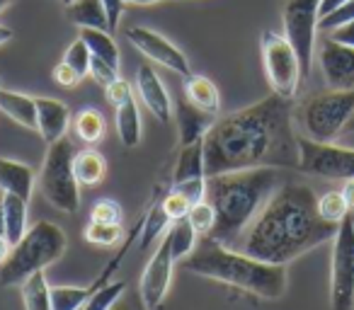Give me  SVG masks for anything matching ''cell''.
Instances as JSON below:
<instances>
[{
	"label": "cell",
	"mask_w": 354,
	"mask_h": 310,
	"mask_svg": "<svg viewBox=\"0 0 354 310\" xmlns=\"http://www.w3.org/2000/svg\"><path fill=\"white\" fill-rule=\"evenodd\" d=\"M207 177V163H204V138L183 146L177 155L175 170H172V184L187 182V180Z\"/></svg>",
	"instance_id": "d6986e66"
},
{
	"label": "cell",
	"mask_w": 354,
	"mask_h": 310,
	"mask_svg": "<svg viewBox=\"0 0 354 310\" xmlns=\"http://www.w3.org/2000/svg\"><path fill=\"white\" fill-rule=\"evenodd\" d=\"M330 308L354 310V216L349 213L333 238Z\"/></svg>",
	"instance_id": "30bf717a"
},
{
	"label": "cell",
	"mask_w": 354,
	"mask_h": 310,
	"mask_svg": "<svg viewBox=\"0 0 354 310\" xmlns=\"http://www.w3.org/2000/svg\"><path fill=\"white\" fill-rule=\"evenodd\" d=\"M127 291L124 281H114V284H104L100 291H95V296L83 305V310H109Z\"/></svg>",
	"instance_id": "836d02e7"
},
{
	"label": "cell",
	"mask_w": 354,
	"mask_h": 310,
	"mask_svg": "<svg viewBox=\"0 0 354 310\" xmlns=\"http://www.w3.org/2000/svg\"><path fill=\"white\" fill-rule=\"evenodd\" d=\"M320 22V0H284L281 6V25L284 37L294 46L301 61L304 80L310 75L315 54V32Z\"/></svg>",
	"instance_id": "9c48e42d"
},
{
	"label": "cell",
	"mask_w": 354,
	"mask_h": 310,
	"mask_svg": "<svg viewBox=\"0 0 354 310\" xmlns=\"http://www.w3.org/2000/svg\"><path fill=\"white\" fill-rule=\"evenodd\" d=\"M10 39H12V30H10V27H6V25H0V46L8 44Z\"/></svg>",
	"instance_id": "681fc988"
},
{
	"label": "cell",
	"mask_w": 354,
	"mask_h": 310,
	"mask_svg": "<svg viewBox=\"0 0 354 310\" xmlns=\"http://www.w3.org/2000/svg\"><path fill=\"white\" fill-rule=\"evenodd\" d=\"M337 226L318 213V197L308 184H279L250 223L238 250L270 264H289L313 247L333 240Z\"/></svg>",
	"instance_id": "7a4b0ae2"
},
{
	"label": "cell",
	"mask_w": 354,
	"mask_h": 310,
	"mask_svg": "<svg viewBox=\"0 0 354 310\" xmlns=\"http://www.w3.org/2000/svg\"><path fill=\"white\" fill-rule=\"evenodd\" d=\"M175 192H180L189 204H199L207 199V177H199V180H187V182H180V184H172Z\"/></svg>",
	"instance_id": "f35d334b"
},
{
	"label": "cell",
	"mask_w": 354,
	"mask_h": 310,
	"mask_svg": "<svg viewBox=\"0 0 354 310\" xmlns=\"http://www.w3.org/2000/svg\"><path fill=\"white\" fill-rule=\"evenodd\" d=\"M339 192H342L344 204H347L349 213H352V216H354V180H347V182H344V187L339 189Z\"/></svg>",
	"instance_id": "f6af8a7d"
},
{
	"label": "cell",
	"mask_w": 354,
	"mask_h": 310,
	"mask_svg": "<svg viewBox=\"0 0 354 310\" xmlns=\"http://www.w3.org/2000/svg\"><path fill=\"white\" fill-rule=\"evenodd\" d=\"M73 143L64 136L49 143L39 173V189L44 199L64 213H78L80 209V184L73 173Z\"/></svg>",
	"instance_id": "52a82bcc"
},
{
	"label": "cell",
	"mask_w": 354,
	"mask_h": 310,
	"mask_svg": "<svg viewBox=\"0 0 354 310\" xmlns=\"http://www.w3.org/2000/svg\"><path fill=\"white\" fill-rule=\"evenodd\" d=\"M175 255H172L170 247V238H162L160 245H158L156 255L148 260L146 269L141 274V303L148 310H156L158 305L165 300L167 289H170V279H172V264H175Z\"/></svg>",
	"instance_id": "7c38bea8"
},
{
	"label": "cell",
	"mask_w": 354,
	"mask_h": 310,
	"mask_svg": "<svg viewBox=\"0 0 354 310\" xmlns=\"http://www.w3.org/2000/svg\"><path fill=\"white\" fill-rule=\"evenodd\" d=\"M109 310H148V308H146V305H143V308H138V305H133V303H127V300H122V298H119L117 303H114V305H112V308H109Z\"/></svg>",
	"instance_id": "c3c4849f"
},
{
	"label": "cell",
	"mask_w": 354,
	"mask_h": 310,
	"mask_svg": "<svg viewBox=\"0 0 354 310\" xmlns=\"http://www.w3.org/2000/svg\"><path fill=\"white\" fill-rule=\"evenodd\" d=\"M260 51H262V64H265V75L270 80L274 95L284 99H294L301 88V61L296 56L294 46L289 39L277 32H262L260 37Z\"/></svg>",
	"instance_id": "ba28073f"
},
{
	"label": "cell",
	"mask_w": 354,
	"mask_h": 310,
	"mask_svg": "<svg viewBox=\"0 0 354 310\" xmlns=\"http://www.w3.org/2000/svg\"><path fill=\"white\" fill-rule=\"evenodd\" d=\"M90 61H93V54H90V49L85 46V41L78 37V39L66 49L64 64H68L80 78H85V75L90 73Z\"/></svg>",
	"instance_id": "e575fe53"
},
{
	"label": "cell",
	"mask_w": 354,
	"mask_h": 310,
	"mask_svg": "<svg viewBox=\"0 0 354 310\" xmlns=\"http://www.w3.org/2000/svg\"><path fill=\"white\" fill-rule=\"evenodd\" d=\"M10 242H8V238L3 235V233H0V264H3V262H6V257L10 255Z\"/></svg>",
	"instance_id": "7dc6e473"
},
{
	"label": "cell",
	"mask_w": 354,
	"mask_h": 310,
	"mask_svg": "<svg viewBox=\"0 0 354 310\" xmlns=\"http://www.w3.org/2000/svg\"><path fill=\"white\" fill-rule=\"evenodd\" d=\"M12 3H15V0H0V12L6 10V8H10Z\"/></svg>",
	"instance_id": "f5cc1de1"
},
{
	"label": "cell",
	"mask_w": 354,
	"mask_h": 310,
	"mask_svg": "<svg viewBox=\"0 0 354 310\" xmlns=\"http://www.w3.org/2000/svg\"><path fill=\"white\" fill-rule=\"evenodd\" d=\"M66 10H68V20L75 22V25L95 27V30L109 32L107 10H104L102 0H75V3L66 6Z\"/></svg>",
	"instance_id": "cb8c5ba5"
},
{
	"label": "cell",
	"mask_w": 354,
	"mask_h": 310,
	"mask_svg": "<svg viewBox=\"0 0 354 310\" xmlns=\"http://www.w3.org/2000/svg\"><path fill=\"white\" fill-rule=\"evenodd\" d=\"M3 226H6V218H3V194H0V233H3Z\"/></svg>",
	"instance_id": "816d5d0a"
},
{
	"label": "cell",
	"mask_w": 354,
	"mask_h": 310,
	"mask_svg": "<svg viewBox=\"0 0 354 310\" xmlns=\"http://www.w3.org/2000/svg\"><path fill=\"white\" fill-rule=\"evenodd\" d=\"M3 235L8 238L10 245H17L22 240V235L27 233V202L17 194H6L3 192Z\"/></svg>",
	"instance_id": "44dd1931"
},
{
	"label": "cell",
	"mask_w": 354,
	"mask_h": 310,
	"mask_svg": "<svg viewBox=\"0 0 354 310\" xmlns=\"http://www.w3.org/2000/svg\"><path fill=\"white\" fill-rule=\"evenodd\" d=\"M85 240L90 245H100V247H112L122 240V226H109V223H95L90 221L83 231Z\"/></svg>",
	"instance_id": "4dcf8cb0"
},
{
	"label": "cell",
	"mask_w": 354,
	"mask_h": 310,
	"mask_svg": "<svg viewBox=\"0 0 354 310\" xmlns=\"http://www.w3.org/2000/svg\"><path fill=\"white\" fill-rule=\"evenodd\" d=\"M122 206L114 199H100L93 204V211H90V221L109 223V226H122Z\"/></svg>",
	"instance_id": "d590c367"
},
{
	"label": "cell",
	"mask_w": 354,
	"mask_h": 310,
	"mask_svg": "<svg viewBox=\"0 0 354 310\" xmlns=\"http://www.w3.org/2000/svg\"><path fill=\"white\" fill-rule=\"evenodd\" d=\"M167 223H170V218H167L165 211L160 209V202L153 204L151 211L143 216V228H141V247L143 250H146V247L151 245V242L156 240L162 231H165Z\"/></svg>",
	"instance_id": "d6a6232c"
},
{
	"label": "cell",
	"mask_w": 354,
	"mask_h": 310,
	"mask_svg": "<svg viewBox=\"0 0 354 310\" xmlns=\"http://www.w3.org/2000/svg\"><path fill=\"white\" fill-rule=\"evenodd\" d=\"M185 97L194 107L204 109L209 114H218V109H221L218 88L209 78H204V75H189V78H185Z\"/></svg>",
	"instance_id": "7402d4cb"
},
{
	"label": "cell",
	"mask_w": 354,
	"mask_h": 310,
	"mask_svg": "<svg viewBox=\"0 0 354 310\" xmlns=\"http://www.w3.org/2000/svg\"><path fill=\"white\" fill-rule=\"evenodd\" d=\"M22 289V300H25V310H54L51 305V286L46 284L44 271L32 274Z\"/></svg>",
	"instance_id": "4316f807"
},
{
	"label": "cell",
	"mask_w": 354,
	"mask_h": 310,
	"mask_svg": "<svg viewBox=\"0 0 354 310\" xmlns=\"http://www.w3.org/2000/svg\"><path fill=\"white\" fill-rule=\"evenodd\" d=\"M296 119L306 138L335 143L354 126V90H328L308 97L296 109Z\"/></svg>",
	"instance_id": "8992f818"
},
{
	"label": "cell",
	"mask_w": 354,
	"mask_h": 310,
	"mask_svg": "<svg viewBox=\"0 0 354 310\" xmlns=\"http://www.w3.org/2000/svg\"><path fill=\"white\" fill-rule=\"evenodd\" d=\"M54 80L61 85V88H75V85H78L83 78H80V75L75 73L68 64H64V61H61V64L54 68Z\"/></svg>",
	"instance_id": "b9f144b4"
},
{
	"label": "cell",
	"mask_w": 354,
	"mask_h": 310,
	"mask_svg": "<svg viewBox=\"0 0 354 310\" xmlns=\"http://www.w3.org/2000/svg\"><path fill=\"white\" fill-rule=\"evenodd\" d=\"M90 75L95 78V83H100L102 88H107L109 83H114V80L119 78V70L112 68L109 64H104L102 59H95L93 56V61H90Z\"/></svg>",
	"instance_id": "60d3db41"
},
{
	"label": "cell",
	"mask_w": 354,
	"mask_h": 310,
	"mask_svg": "<svg viewBox=\"0 0 354 310\" xmlns=\"http://www.w3.org/2000/svg\"><path fill=\"white\" fill-rule=\"evenodd\" d=\"M160 209L165 211V216L170 218V223H175V221H183V218H187L192 204H189L180 192L170 189V192H167L165 197L160 199Z\"/></svg>",
	"instance_id": "8d00e7d4"
},
{
	"label": "cell",
	"mask_w": 354,
	"mask_h": 310,
	"mask_svg": "<svg viewBox=\"0 0 354 310\" xmlns=\"http://www.w3.org/2000/svg\"><path fill=\"white\" fill-rule=\"evenodd\" d=\"M117 109V133L124 148H133L141 141V117H138V107L133 99L119 104Z\"/></svg>",
	"instance_id": "484cf974"
},
{
	"label": "cell",
	"mask_w": 354,
	"mask_h": 310,
	"mask_svg": "<svg viewBox=\"0 0 354 310\" xmlns=\"http://www.w3.org/2000/svg\"><path fill=\"white\" fill-rule=\"evenodd\" d=\"M165 235L170 238V247H172L175 260H185V257L197 247V233H194V228L187 223V218L172 223V228Z\"/></svg>",
	"instance_id": "f1b7e54d"
},
{
	"label": "cell",
	"mask_w": 354,
	"mask_h": 310,
	"mask_svg": "<svg viewBox=\"0 0 354 310\" xmlns=\"http://www.w3.org/2000/svg\"><path fill=\"white\" fill-rule=\"evenodd\" d=\"M136 90L141 95L143 104L148 107V112L158 119V122L167 124L172 117V102L170 95H167L162 80L158 78V73L151 66H141L136 73Z\"/></svg>",
	"instance_id": "9a60e30c"
},
{
	"label": "cell",
	"mask_w": 354,
	"mask_h": 310,
	"mask_svg": "<svg viewBox=\"0 0 354 310\" xmlns=\"http://www.w3.org/2000/svg\"><path fill=\"white\" fill-rule=\"evenodd\" d=\"M0 189L6 194H17L25 202H30L35 189V173L30 165L17 163L10 158H0Z\"/></svg>",
	"instance_id": "ac0fdd59"
},
{
	"label": "cell",
	"mask_w": 354,
	"mask_h": 310,
	"mask_svg": "<svg viewBox=\"0 0 354 310\" xmlns=\"http://www.w3.org/2000/svg\"><path fill=\"white\" fill-rule=\"evenodd\" d=\"M104 95H107V102L112 104V107H119V104L133 99L131 85H129L127 80H122V78H117L114 83H109L107 88H104Z\"/></svg>",
	"instance_id": "ab89813d"
},
{
	"label": "cell",
	"mask_w": 354,
	"mask_h": 310,
	"mask_svg": "<svg viewBox=\"0 0 354 310\" xmlns=\"http://www.w3.org/2000/svg\"><path fill=\"white\" fill-rule=\"evenodd\" d=\"M127 39H129V44L136 46L146 59L165 66L167 70H175V73L183 75V78L192 75L187 56L177 49L172 41H167L162 35H158V32L148 30V27H131V30H127Z\"/></svg>",
	"instance_id": "4fadbf2b"
},
{
	"label": "cell",
	"mask_w": 354,
	"mask_h": 310,
	"mask_svg": "<svg viewBox=\"0 0 354 310\" xmlns=\"http://www.w3.org/2000/svg\"><path fill=\"white\" fill-rule=\"evenodd\" d=\"M66 252V233L56 223L39 221L22 235L17 245L10 247V255L0 264V286H22L32 274L44 271L49 264L61 260Z\"/></svg>",
	"instance_id": "5b68a950"
},
{
	"label": "cell",
	"mask_w": 354,
	"mask_h": 310,
	"mask_svg": "<svg viewBox=\"0 0 354 310\" xmlns=\"http://www.w3.org/2000/svg\"><path fill=\"white\" fill-rule=\"evenodd\" d=\"M291 114V99L272 93L214 122L204 136L207 177L252 168H299V136Z\"/></svg>",
	"instance_id": "6da1fadb"
},
{
	"label": "cell",
	"mask_w": 354,
	"mask_h": 310,
	"mask_svg": "<svg viewBox=\"0 0 354 310\" xmlns=\"http://www.w3.org/2000/svg\"><path fill=\"white\" fill-rule=\"evenodd\" d=\"M352 20H354V0H347V3H342L339 8H335L330 15L320 17L318 30L320 32H333V30H337V27L352 22Z\"/></svg>",
	"instance_id": "74e56055"
},
{
	"label": "cell",
	"mask_w": 354,
	"mask_h": 310,
	"mask_svg": "<svg viewBox=\"0 0 354 310\" xmlns=\"http://www.w3.org/2000/svg\"><path fill=\"white\" fill-rule=\"evenodd\" d=\"M73 131L83 143L95 146L97 141H102L104 131H107V124H104V117L97 109H83V112L75 114Z\"/></svg>",
	"instance_id": "83f0119b"
},
{
	"label": "cell",
	"mask_w": 354,
	"mask_h": 310,
	"mask_svg": "<svg viewBox=\"0 0 354 310\" xmlns=\"http://www.w3.org/2000/svg\"><path fill=\"white\" fill-rule=\"evenodd\" d=\"M342 3H347V0H320V17L330 15V12L342 6Z\"/></svg>",
	"instance_id": "bcb514c9"
},
{
	"label": "cell",
	"mask_w": 354,
	"mask_h": 310,
	"mask_svg": "<svg viewBox=\"0 0 354 310\" xmlns=\"http://www.w3.org/2000/svg\"><path fill=\"white\" fill-rule=\"evenodd\" d=\"M71 3H75V0H64V6H71Z\"/></svg>",
	"instance_id": "db71d44e"
},
{
	"label": "cell",
	"mask_w": 354,
	"mask_h": 310,
	"mask_svg": "<svg viewBox=\"0 0 354 310\" xmlns=\"http://www.w3.org/2000/svg\"><path fill=\"white\" fill-rule=\"evenodd\" d=\"M318 64L330 90H354V49L325 37L320 41Z\"/></svg>",
	"instance_id": "5bb4252c"
},
{
	"label": "cell",
	"mask_w": 354,
	"mask_h": 310,
	"mask_svg": "<svg viewBox=\"0 0 354 310\" xmlns=\"http://www.w3.org/2000/svg\"><path fill=\"white\" fill-rule=\"evenodd\" d=\"M73 173L78 177V184L83 187H95L104 180L107 175V160L102 158V153L95 148H85V151L75 153L73 158Z\"/></svg>",
	"instance_id": "603a6c76"
},
{
	"label": "cell",
	"mask_w": 354,
	"mask_h": 310,
	"mask_svg": "<svg viewBox=\"0 0 354 310\" xmlns=\"http://www.w3.org/2000/svg\"><path fill=\"white\" fill-rule=\"evenodd\" d=\"M301 173L323 180H354V148L337 143H318L299 136V168Z\"/></svg>",
	"instance_id": "8fae6325"
},
{
	"label": "cell",
	"mask_w": 354,
	"mask_h": 310,
	"mask_svg": "<svg viewBox=\"0 0 354 310\" xmlns=\"http://www.w3.org/2000/svg\"><path fill=\"white\" fill-rule=\"evenodd\" d=\"M104 10H107V22H109V32H114L119 27V20H122V8L124 0H102Z\"/></svg>",
	"instance_id": "7bdbcfd3"
},
{
	"label": "cell",
	"mask_w": 354,
	"mask_h": 310,
	"mask_svg": "<svg viewBox=\"0 0 354 310\" xmlns=\"http://www.w3.org/2000/svg\"><path fill=\"white\" fill-rule=\"evenodd\" d=\"M328 37H330V39H335V41H339V44L352 46V49H354V20L347 22V25H342V27H337V30L328 32Z\"/></svg>",
	"instance_id": "ee69618b"
},
{
	"label": "cell",
	"mask_w": 354,
	"mask_h": 310,
	"mask_svg": "<svg viewBox=\"0 0 354 310\" xmlns=\"http://www.w3.org/2000/svg\"><path fill=\"white\" fill-rule=\"evenodd\" d=\"M124 3H129V6H156L160 0H124Z\"/></svg>",
	"instance_id": "f907efd6"
},
{
	"label": "cell",
	"mask_w": 354,
	"mask_h": 310,
	"mask_svg": "<svg viewBox=\"0 0 354 310\" xmlns=\"http://www.w3.org/2000/svg\"><path fill=\"white\" fill-rule=\"evenodd\" d=\"M187 223L194 228V233H197V235L207 238L209 233L214 231V226H216V211H214L212 204H209L207 199H204V202L194 204V206L189 209Z\"/></svg>",
	"instance_id": "1f68e13d"
},
{
	"label": "cell",
	"mask_w": 354,
	"mask_h": 310,
	"mask_svg": "<svg viewBox=\"0 0 354 310\" xmlns=\"http://www.w3.org/2000/svg\"><path fill=\"white\" fill-rule=\"evenodd\" d=\"M175 119L177 131H180V146H189V143L207 136V131L216 122V114L204 112V109L194 107L187 97H180L175 104Z\"/></svg>",
	"instance_id": "2e32d148"
},
{
	"label": "cell",
	"mask_w": 354,
	"mask_h": 310,
	"mask_svg": "<svg viewBox=\"0 0 354 310\" xmlns=\"http://www.w3.org/2000/svg\"><path fill=\"white\" fill-rule=\"evenodd\" d=\"M279 184L277 168L236 170L207 177V202L216 211V226L207 238L236 247Z\"/></svg>",
	"instance_id": "3957f363"
},
{
	"label": "cell",
	"mask_w": 354,
	"mask_h": 310,
	"mask_svg": "<svg viewBox=\"0 0 354 310\" xmlns=\"http://www.w3.org/2000/svg\"><path fill=\"white\" fill-rule=\"evenodd\" d=\"M37 131L46 143H54L66 136L71 112L64 102L51 97H37Z\"/></svg>",
	"instance_id": "e0dca14e"
},
{
	"label": "cell",
	"mask_w": 354,
	"mask_h": 310,
	"mask_svg": "<svg viewBox=\"0 0 354 310\" xmlns=\"http://www.w3.org/2000/svg\"><path fill=\"white\" fill-rule=\"evenodd\" d=\"M185 269L197 276L221 281L238 291H245L257 298L277 300L286 293V267L270 264L255 260L236 247H226L221 242L204 238L192 252L183 260Z\"/></svg>",
	"instance_id": "277c9868"
},
{
	"label": "cell",
	"mask_w": 354,
	"mask_h": 310,
	"mask_svg": "<svg viewBox=\"0 0 354 310\" xmlns=\"http://www.w3.org/2000/svg\"><path fill=\"white\" fill-rule=\"evenodd\" d=\"M0 112L10 117L25 128H35L37 131V102L35 97L22 93H12V90L0 88Z\"/></svg>",
	"instance_id": "ffe728a7"
},
{
	"label": "cell",
	"mask_w": 354,
	"mask_h": 310,
	"mask_svg": "<svg viewBox=\"0 0 354 310\" xmlns=\"http://www.w3.org/2000/svg\"><path fill=\"white\" fill-rule=\"evenodd\" d=\"M80 39L85 41V46L90 49V54L95 59H102L104 64H109L112 68L119 70V49L114 44V39L107 35V30H95V27H83L80 30Z\"/></svg>",
	"instance_id": "d4e9b609"
},
{
	"label": "cell",
	"mask_w": 354,
	"mask_h": 310,
	"mask_svg": "<svg viewBox=\"0 0 354 310\" xmlns=\"http://www.w3.org/2000/svg\"><path fill=\"white\" fill-rule=\"evenodd\" d=\"M318 213L328 223L339 226V223L349 216V209H347V204H344L342 192H337V189H330V192H325L323 197H318Z\"/></svg>",
	"instance_id": "f546056e"
}]
</instances>
